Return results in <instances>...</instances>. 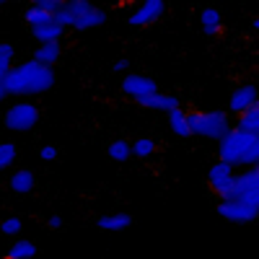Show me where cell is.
Masks as SVG:
<instances>
[{
	"mask_svg": "<svg viewBox=\"0 0 259 259\" xmlns=\"http://www.w3.org/2000/svg\"><path fill=\"white\" fill-rule=\"evenodd\" d=\"M3 91L6 96H36V94H47L55 85V70L45 68L34 60L18 62L8 70L3 78Z\"/></svg>",
	"mask_w": 259,
	"mask_h": 259,
	"instance_id": "1",
	"label": "cell"
},
{
	"mask_svg": "<svg viewBox=\"0 0 259 259\" xmlns=\"http://www.w3.org/2000/svg\"><path fill=\"white\" fill-rule=\"evenodd\" d=\"M218 161L233 168H251L259 161V135H246L231 127L218 140Z\"/></svg>",
	"mask_w": 259,
	"mask_h": 259,
	"instance_id": "2",
	"label": "cell"
},
{
	"mask_svg": "<svg viewBox=\"0 0 259 259\" xmlns=\"http://www.w3.org/2000/svg\"><path fill=\"white\" fill-rule=\"evenodd\" d=\"M55 18L62 29L89 31V29H99L106 24V11L91 6L89 0H68V3H62Z\"/></svg>",
	"mask_w": 259,
	"mask_h": 259,
	"instance_id": "3",
	"label": "cell"
},
{
	"mask_svg": "<svg viewBox=\"0 0 259 259\" xmlns=\"http://www.w3.org/2000/svg\"><path fill=\"white\" fill-rule=\"evenodd\" d=\"M187 124L189 133L197 138H207V140H221L228 130L233 127L231 114L221 112V109H210V112H187Z\"/></svg>",
	"mask_w": 259,
	"mask_h": 259,
	"instance_id": "4",
	"label": "cell"
},
{
	"mask_svg": "<svg viewBox=\"0 0 259 259\" xmlns=\"http://www.w3.org/2000/svg\"><path fill=\"white\" fill-rule=\"evenodd\" d=\"M215 212H218L223 221L233 223V226H251L259 218V202H244V200L223 197L218 205H215Z\"/></svg>",
	"mask_w": 259,
	"mask_h": 259,
	"instance_id": "5",
	"label": "cell"
},
{
	"mask_svg": "<svg viewBox=\"0 0 259 259\" xmlns=\"http://www.w3.org/2000/svg\"><path fill=\"white\" fill-rule=\"evenodd\" d=\"M39 122V109L29 101H18V104H11L6 114H3V124L13 133H29L34 130Z\"/></svg>",
	"mask_w": 259,
	"mask_h": 259,
	"instance_id": "6",
	"label": "cell"
},
{
	"mask_svg": "<svg viewBox=\"0 0 259 259\" xmlns=\"http://www.w3.org/2000/svg\"><path fill=\"white\" fill-rule=\"evenodd\" d=\"M226 197L244 200V202H259V171H256V166L241 168V174H236V179H233Z\"/></svg>",
	"mask_w": 259,
	"mask_h": 259,
	"instance_id": "7",
	"label": "cell"
},
{
	"mask_svg": "<svg viewBox=\"0 0 259 259\" xmlns=\"http://www.w3.org/2000/svg\"><path fill=\"white\" fill-rule=\"evenodd\" d=\"M251 106H259V91L254 83H244L239 89L231 91V99H228V114L239 117L244 112H249Z\"/></svg>",
	"mask_w": 259,
	"mask_h": 259,
	"instance_id": "8",
	"label": "cell"
},
{
	"mask_svg": "<svg viewBox=\"0 0 259 259\" xmlns=\"http://www.w3.org/2000/svg\"><path fill=\"white\" fill-rule=\"evenodd\" d=\"M233 179H236V168L228 166V163H223V161H215V163L207 168V187L218 194V200L228 194Z\"/></svg>",
	"mask_w": 259,
	"mask_h": 259,
	"instance_id": "9",
	"label": "cell"
},
{
	"mask_svg": "<svg viewBox=\"0 0 259 259\" xmlns=\"http://www.w3.org/2000/svg\"><path fill=\"white\" fill-rule=\"evenodd\" d=\"M163 13H166L163 0H145V3H140L127 16V21H130V26H150V24H156Z\"/></svg>",
	"mask_w": 259,
	"mask_h": 259,
	"instance_id": "10",
	"label": "cell"
},
{
	"mask_svg": "<svg viewBox=\"0 0 259 259\" xmlns=\"http://www.w3.org/2000/svg\"><path fill=\"white\" fill-rule=\"evenodd\" d=\"M122 91L130 96V99H143V96H150V94H156L158 91V85L153 78H148L143 73H127L122 78Z\"/></svg>",
	"mask_w": 259,
	"mask_h": 259,
	"instance_id": "11",
	"label": "cell"
},
{
	"mask_svg": "<svg viewBox=\"0 0 259 259\" xmlns=\"http://www.w3.org/2000/svg\"><path fill=\"white\" fill-rule=\"evenodd\" d=\"M138 104H140V106H145V109L166 112V114H168V112H174V109H182V99H179V96H174V94H161V91L138 99Z\"/></svg>",
	"mask_w": 259,
	"mask_h": 259,
	"instance_id": "12",
	"label": "cell"
},
{
	"mask_svg": "<svg viewBox=\"0 0 259 259\" xmlns=\"http://www.w3.org/2000/svg\"><path fill=\"white\" fill-rule=\"evenodd\" d=\"M200 26H202V31H205L207 36L223 34V13H221L218 8H212V6L202 8V11H200Z\"/></svg>",
	"mask_w": 259,
	"mask_h": 259,
	"instance_id": "13",
	"label": "cell"
},
{
	"mask_svg": "<svg viewBox=\"0 0 259 259\" xmlns=\"http://www.w3.org/2000/svg\"><path fill=\"white\" fill-rule=\"evenodd\" d=\"M133 215L130 212H114V215H101V218L96 221V228L99 231H114V233H119V231H127V228H133Z\"/></svg>",
	"mask_w": 259,
	"mask_h": 259,
	"instance_id": "14",
	"label": "cell"
},
{
	"mask_svg": "<svg viewBox=\"0 0 259 259\" xmlns=\"http://www.w3.org/2000/svg\"><path fill=\"white\" fill-rule=\"evenodd\" d=\"M31 36L36 45H60V39L65 36V29L57 24V18L52 21V24H45L39 29H31Z\"/></svg>",
	"mask_w": 259,
	"mask_h": 259,
	"instance_id": "15",
	"label": "cell"
},
{
	"mask_svg": "<svg viewBox=\"0 0 259 259\" xmlns=\"http://www.w3.org/2000/svg\"><path fill=\"white\" fill-rule=\"evenodd\" d=\"M8 187L16 192V194H29L34 187H36V177L31 168H18L16 174L8 179Z\"/></svg>",
	"mask_w": 259,
	"mask_h": 259,
	"instance_id": "16",
	"label": "cell"
},
{
	"mask_svg": "<svg viewBox=\"0 0 259 259\" xmlns=\"http://www.w3.org/2000/svg\"><path fill=\"white\" fill-rule=\"evenodd\" d=\"M233 127L241 130V133H246V135H256L259 133V106H251L249 112L239 114L236 122H233Z\"/></svg>",
	"mask_w": 259,
	"mask_h": 259,
	"instance_id": "17",
	"label": "cell"
},
{
	"mask_svg": "<svg viewBox=\"0 0 259 259\" xmlns=\"http://www.w3.org/2000/svg\"><path fill=\"white\" fill-rule=\"evenodd\" d=\"M60 55H62V47L60 45H39L31 60L39 62V65H45V68H52V65H57Z\"/></svg>",
	"mask_w": 259,
	"mask_h": 259,
	"instance_id": "18",
	"label": "cell"
},
{
	"mask_svg": "<svg viewBox=\"0 0 259 259\" xmlns=\"http://www.w3.org/2000/svg\"><path fill=\"white\" fill-rule=\"evenodd\" d=\"M166 117H168V127H171V133H174L177 138H182V140L192 138L189 124H187V112H184V109H174V112H168Z\"/></svg>",
	"mask_w": 259,
	"mask_h": 259,
	"instance_id": "19",
	"label": "cell"
},
{
	"mask_svg": "<svg viewBox=\"0 0 259 259\" xmlns=\"http://www.w3.org/2000/svg\"><path fill=\"white\" fill-rule=\"evenodd\" d=\"M36 254V244L29 241V239H16L8 251H6V259H31Z\"/></svg>",
	"mask_w": 259,
	"mask_h": 259,
	"instance_id": "20",
	"label": "cell"
},
{
	"mask_svg": "<svg viewBox=\"0 0 259 259\" xmlns=\"http://www.w3.org/2000/svg\"><path fill=\"white\" fill-rule=\"evenodd\" d=\"M24 21H26V26H29V31H31V29H39V26H45V24H52L55 16L47 13V11H39L36 6H29V8L24 11Z\"/></svg>",
	"mask_w": 259,
	"mask_h": 259,
	"instance_id": "21",
	"label": "cell"
},
{
	"mask_svg": "<svg viewBox=\"0 0 259 259\" xmlns=\"http://www.w3.org/2000/svg\"><path fill=\"white\" fill-rule=\"evenodd\" d=\"M106 156H109L112 161H117V163H122V161L133 158V150H130V143L127 140H112L109 148H106Z\"/></svg>",
	"mask_w": 259,
	"mask_h": 259,
	"instance_id": "22",
	"label": "cell"
},
{
	"mask_svg": "<svg viewBox=\"0 0 259 259\" xmlns=\"http://www.w3.org/2000/svg\"><path fill=\"white\" fill-rule=\"evenodd\" d=\"M130 150H133V156H138V158H150L156 153V140L153 138H138L130 145Z\"/></svg>",
	"mask_w": 259,
	"mask_h": 259,
	"instance_id": "23",
	"label": "cell"
},
{
	"mask_svg": "<svg viewBox=\"0 0 259 259\" xmlns=\"http://www.w3.org/2000/svg\"><path fill=\"white\" fill-rule=\"evenodd\" d=\"M18 158V145L16 143H0V171L13 166Z\"/></svg>",
	"mask_w": 259,
	"mask_h": 259,
	"instance_id": "24",
	"label": "cell"
},
{
	"mask_svg": "<svg viewBox=\"0 0 259 259\" xmlns=\"http://www.w3.org/2000/svg\"><path fill=\"white\" fill-rule=\"evenodd\" d=\"M0 231H3L6 236H18L21 231H24V221L21 218H6L3 223H0Z\"/></svg>",
	"mask_w": 259,
	"mask_h": 259,
	"instance_id": "25",
	"label": "cell"
},
{
	"mask_svg": "<svg viewBox=\"0 0 259 259\" xmlns=\"http://www.w3.org/2000/svg\"><path fill=\"white\" fill-rule=\"evenodd\" d=\"M31 6H36L39 11H47V13L57 16V11L62 8V0H34Z\"/></svg>",
	"mask_w": 259,
	"mask_h": 259,
	"instance_id": "26",
	"label": "cell"
},
{
	"mask_svg": "<svg viewBox=\"0 0 259 259\" xmlns=\"http://www.w3.org/2000/svg\"><path fill=\"white\" fill-rule=\"evenodd\" d=\"M39 158L41 161H55L57 158V148L55 145H41L39 148Z\"/></svg>",
	"mask_w": 259,
	"mask_h": 259,
	"instance_id": "27",
	"label": "cell"
},
{
	"mask_svg": "<svg viewBox=\"0 0 259 259\" xmlns=\"http://www.w3.org/2000/svg\"><path fill=\"white\" fill-rule=\"evenodd\" d=\"M47 228H52V231H60V228H65L62 215H50V218H47Z\"/></svg>",
	"mask_w": 259,
	"mask_h": 259,
	"instance_id": "28",
	"label": "cell"
},
{
	"mask_svg": "<svg viewBox=\"0 0 259 259\" xmlns=\"http://www.w3.org/2000/svg\"><path fill=\"white\" fill-rule=\"evenodd\" d=\"M127 68H130V62H127V60H117V62L112 65V70H114V73H127Z\"/></svg>",
	"mask_w": 259,
	"mask_h": 259,
	"instance_id": "29",
	"label": "cell"
},
{
	"mask_svg": "<svg viewBox=\"0 0 259 259\" xmlns=\"http://www.w3.org/2000/svg\"><path fill=\"white\" fill-rule=\"evenodd\" d=\"M251 31H259V18H256V16L251 18Z\"/></svg>",
	"mask_w": 259,
	"mask_h": 259,
	"instance_id": "30",
	"label": "cell"
},
{
	"mask_svg": "<svg viewBox=\"0 0 259 259\" xmlns=\"http://www.w3.org/2000/svg\"><path fill=\"white\" fill-rule=\"evenodd\" d=\"M3 99H8V96H6V91H3V85H0V104H3Z\"/></svg>",
	"mask_w": 259,
	"mask_h": 259,
	"instance_id": "31",
	"label": "cell"
}]
</instances>
